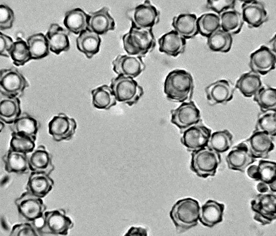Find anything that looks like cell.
<instances>
[{
	"label": "cell",
	"mask_w": 276,
	"mask_h": 236,
	"mask_svg": "<svg viewBox=\"0 0 276 236\" xmlns=\"http://www.w3.org/2000/svg\"><path fill=\"white\" fill-rule=\"evenodd\" d=\"M257 190L261 193L266 192L269 189L266 184L262 182H260L257 184Z\"/></svg>",
	"instance_id": "49"
},
{
	"label": "cell",
	"mask_w": 276,
	"mask_h": 236,
	"mask_svg": "<svg viewBox=\"0 0 276 236\" xmlns=\"http://www.w3.org/2000/svg\"><path fill=\"white\" fill-rule=\"evenodd\" d=\"M194 88L191 75L184 69H176L170 72L164 84V92L167 98L177 103L191 99Z\"/></svg>",
	"instance_id": "1"
},
{
	"label": "cell",
	"mask_w": 276,
	"mask_h": 236,
	"mask_svg": "<svg viewBox=\"0 0 276 236\" xmlns=\"http://www.w3.org/2000/svg\"><path fill=\"white\" fill-rule=\"evenodd\" d=\"M39 125L37 121L27 114H21L10 125L11 133L21 134L36 141Z\"/></svg>",
	"instance_id": "30"
},
{
	"label": "cell",
	"mask_w": 276,
	"mask_h": 236,
	"mask_svg": "<svg viewBox=\"0 0 276 236\" xmlns=\"http://www.w3.org/2000/svg\"><path fill=\"white\" fill-rule=\"evenodd\" d=\"M207 101L209 104H224L233 97L234 88L228 80L221 79L206 87L205 89Z\"/></svg>",
	"instance_id": "17"
},
{
	"label": "cell",
	"mask_w": 276,
	"mask_h": 236,
	"mask_svg": "<svg viewBox=\"0 0 276 236\" xmlns=\"http://www.w3.org/2000/svg\"><path fill=\"white\" fill-rule=\"evenodd\" d=\"M197 24L198 33L208 38L220 28V18L215 13H205L197 18Z\"/></svg>",
	"instance_id": "38"
},
{
	"label": "cell",
	"mask_w": 276,
	"mask_h": 236,
	"mask_svg": "<svg viewBox=\"0 0 276 236\" xmlns=\"http://www.w3.org/2000/svg\"><path fill=\"white\" fill-rule=\"evenodd\" d=\"M276 88L262 86L254 95L253 100L257 103L262 112L276 110Z\"/></svg>",
	"instance_id": "40"
},
{
	"label": "cell",
	"mask_w": 276,
	"mask_h": 236,
	"mask_svg": "<svg viewBox=\"0 0 276 236\" xmlns=\"http://www.w3.org/2000/svg\"><path fill=\"white\" fill-rule=\"evenodd\" d=\"M243 1L241 6L242 18L249 27L257 28L267 21V12L262 3L255 0Z\"/></svg>",
	"instance_id": "19"
},
{
	"label": "cell",
	"mask_w": 276,
	"mask_h": 236,
	"mask_svg": "<svg viewBox=\"0 0 276 236\" xmlns=\"http://www.w3.org/2000/svg\"><path fill=\"white\" fill-rule=\"evenodd\" d=\"M220 17L223 30L231 34H237L240 32L244 22L239 12L230 10L223 13Z\"/></svg>",
	"instance_id": "36"
},
{
	"label": "cell",
	"mask_w": 276,
	"mask_h": 236,
	"mask_svg": "<svg viewBox=\"0 0 276 236\" xmlns=\"http://www.w3.org/2000/svg\"><path fill=\"white\" fill-rule=\"evenodd\" d=\"M276 162L264 160L259 161L255 165V173L251 178L268 185L276 182Z\"/></svg>",
	"instance_id": "37"
},
{
	"label": "cell",
	"mask_w": 276,
	"mask_h": 236,
	"mask_svg": "<svg viewBox=\"0 0 276 236\" xmlns=\"http://www.w3.org/2000/svg\"><path fill=\"white\" fill-rule=\"evenodd\" d=\"M89 14L80 8H76L66 12L63 24L70 32L77 35L88 29Z\"/></svg>",
	"instance_id": "29"
},
{
	"label": "cell",
	"mask_w": 276,
	"mask_h": 236,
	"mask_svg": "<svg viewBox=\"0 0 276 236\" xmlns=\"http://www.w3.org/2000/svg\"><path fill=\"white\" fill-rule=\"evenodd\" d=\"M269 185L271 191L274 192H276V182Z\"/></svg>",
	"instance_id": "50"
},
{
	"label": "cell",
	"mask_w": 276,
	"mask_h": 236,
	"mask_svg": "<svg viewBox=\"0 0 276 236\" xmlns=\"http://www.w3.org/2000/svg\"><path fill=\"white\" fill-rule=\"evenodd\" d=\"M276 110L262 112L259 115L255 131L265 132L274 137H276Z\"/></svg>",
	"instance_id": "41"
},
{
	"label": "cell",
	"mask_w": 276,
	"mask_h": 236,
	"mask_svg": "<svg viewBox=\"0 0 276 236\" xmlns=\"http://www.w3.org/2000/svg\"><path fill=\"white\" fill-rule=\"evenodd\" d=\"M160 13L152 5L149 0L136 7L131 12L129 18L136 27L141 28H152L159 20Z\"/></svg>",
	"instance_id": "13"
},
{
	"label": "cell",
	"mask_w": 276,
	"mask_h": 236,
	"mask_svg": "<svg viewBox=\"0 0 276 236\" xmlns=\"http://www.w3.org/2000/svg\"><path fill=\"white\" fill-rule=\"evenodd\" d=\"M233 136L228 130L215 132L211 135L207 147L220 153L228 151L233 143Z\"/></svg>",
	"instance_id": "39"
},
{
	"label": "cell",
	"mask_w": 276,
	"mask_h": 236,
	"mask_svg": "<svg viewBox=\"0 0 276 236\" xmlns=\"http://www.w3.org/2000/svg\"><path fill=\"white\" fill-rule=\"evenodd\" d=\"M0 93L3 96L21 97L29 84L27 80L17 69H3L0 72Z\"/></svg>",
	"instance_id": "7"
},
{
	"label": "cell",
	"mask_w": 276,
	"mask_h": 236,
	"mask_svg": "<svg viewBox=\"0 0 276 236\" xmlns=\"http://www.w3.org/2000/svg\"><path fill=\"white\" fill-rule=\"evenodd\" d=\"M29 154L28 156L31 172H43L50 175L54 170L51 155L44 145L38 146Z\"/></svg>",
	"instance_id": "20"
},
{
	"label": "cell",
	"mask_w": 276,
	"mask_h": 236,
	"mask_svg": "<svg viewBox=\"0 0 276 236\" xmlns=\"http://www.w3.org/2000/svg\"><path fill=\"white\" fill-rule=\"evenodd\" d=\"M73 226L71 219L64 210L60 209L45 211L37 228L43 233L66 235Z\"/></svg>",
	"instance_id": "6"
},
{
	"label": "cell",
	"mask_w": 276,
	"mask_h": 236,
	"mask_svg": "<svg viewBox=\"0 0 276 236\" xmlns=\"http://www.w3.org/2000/svg\"><path fill=\"white\" fill-rule=\"evenodd\" d=\"M14 42L12 38L0 32V55L4 57H10V52Z\"/></svg>",
	"instance_id": "47"
},
{
	"label": "cell",
	"mask_w": 276,
	"mask_h": 236,
	"mask_svg": "<svg viewBox=\"0 0 276 236\" xmlns=\"http://www.w3.org/2000/svg\"><path fill=\"white\" fill-rule=\"evenodd\" d=\"M226 160L229 169L242 172L256 161L243 141L232 148L226 156Z\"/></svg>",
	"instance_id": "18"
},
{
	"label": "cell",
	"mask_w": 276,
	"mask_h": 236,
	"mask_svg": "<svg viewBox=\"0 0 276 236\" xmlns=\"http://www.w3.org/2000/svg\"><path fill=\"white\" fill-rule=\"evenodd\" d=\"M190 169L199 177L214 176L221 161L219 153L208 147L193 151Z\"/></svg>",
	"instance_id": "4"
},
{
	"label": "cell",
	"mask_w": 276,
	"mask_h": 236,
	"mask_svg": "<svg viewBox=\"0 0 276 236\" xmlns=\"http://www.w3.org/2000/svg\"><path fill=\"white\" fill-rule=\"evenodd\" d=\"M232 41L231 34L220 28L208 38L207 44L213 51L226 53L230 50Z\"/></svg>",
	"instance_id": "35"
},
{
	"label": "cell",
	"mask_w": 276,
	"mask_h": 236,
	"mask_svg": "<svg viewBox=\"0 0 276 236\" xmlns=\"http://www.w3.org/2000/svg\"><path fill=\"white\" fill-rule=\"evenodd\" d=\"M5 170L8 173H28L30 170L28 154L10 148L3 157Z\"/></svg>",
	"instance_id": "25"
},
{
	"label": "cell",
	"mask_w": 276,
	"mask_h": 236,
	"mask_svg": "<svg viewBox=\"0 0 276 236\" xmlns=\"http://www.w3.org/2000/svg\"><path fill=\"white\" fill-rule=\"evenodd\" d=\"M186 39L176 31L172 30L158 39L159 51L168 55L175 57L183 53L186 48Z\"/></svg>",
	"instance_id": "22"
},
{
	"label": "cell",
	"mask_w": 276,
	"mask_h": 236,
	"mask_svg": "<svg viewBox=\"0 0 276 236\" xmlns=\"http://www.w3.org/2000/svg\"><path fill=\"white\" fill-rule=\"evenodd\" d=\"M275 53L269 47L262 45L251 54L249 66L251 71L262 75H266L275 69Z\"/></svg>",
	"instance_id": "15"
},
{
	"label": "cell",
	"mask_w": 276,
	"mask_h": 236,
	"mask_svg": "<svg viewBox=\"0 0 276 236\" xmlns=\"http://www.w3.org/2000/svg\"><path fill=\"white\" fill-rule=\"evenodd\" d=\"M14 13L8 6L0 5V30L4 31L10 29L14 21Z\"/></svg>",
	"instance_id": "45"
},
{
	"label": "cell",
	"mask_w": 276,
	"mask_h": 236,
	"mask_svg": "<svg viewBox=\"0 0 276 236\" xmlns=\"http://www.w3.org/2000/svg\"><path fill=\"white\" fill-rule=\"evenodd\" d=\"M211 132L201 122L184 131L181 142L188 151L192 152L208 146Z\"/></svg>",
	"instance_id": "11"
},
{
	"label": "cell",
	"mask_w": 276,
	"mask_h": 236,
	"mask_svg": "<svg viewBox=\"0 0 276 236\" xmlns=\"http://www.w3.org/2000/svg\"><path fill=\"white\" fill-rule=\"evenodd\" d=\"M49 175L43 172H31L27 182L26 191L38 197H45L54 185V181Z\"/></svg>",
	"instance_id": "21"
},
{
	"label": "cell",
	"mask_w": 276,
	"mask_h": 236,
	"mask_svg": "<svg viewBox=\"0 0 276 236\" xmlns=\"http://www.w3.org/2000/svg\"><path fill=\"white\" fill-rule=\"evenodd\" d=\"M69 35L68 32L58 24H52L45 35L50 50L57 55L68 51L70 47Z\"/></svg>",
	"instance_id": "23"
},
{
	"label": "cell",
	"mask_w": 276,
	"mask_h": 236,
	"mask_svg": "<svg viewBox=\"0 0 276 236\" xmlns=\"http://www.w3.org/2000/svg\"><path fill=\"white\" fill-rule=\"evenodd\" d=\"M126 236H147V230L141 227L132 226L128 230L125 235Z\"/></svg>",
	"instance_id": "48"
},
{
	"label": "cell",
	"mask_w": 276,
	"mask_h": 236,
	"mask_svg": "<svg viewBox=\"0 0 276 236\" xmlns=\"http://www.w3.org/2000/svg\"><path fill=\"white\" fill-rule=\"evenodd\" d=\"M172 123L180 129L182 134L190 127L202 122L200 111L193 101L183 102L178 108L171 110Z\"/></svg>",
	"instance_id": "10"
},
{
	"label": "cell",
	"mask_w": 276,
	"mask_h": 236,
	"mask_svg": "<svg viewBox=\"0 0 276 236\" xmlns=\"http://www.w3.org/2000/svg\"><path fill=\"white\" fill-rule=\"evenodd\" d=\"M10 55L13 64L17 66H23L31 60L27 43L19 37L14 42Z\"/></svg>",
	"instance_id": "42"
},
{
	"label": "cell",
	"mask_w": 276,
	"mask_h": 236,
	"mask_svg": "<svg viewBox=\"0 0 276 236\" xmlns=\"http://www.w3.org/2000/svg\"><path fill=\"white\" fill-rule=\"evenodd\" d=\"M142 58L138 56L119 54L112 62L113 69L118 75L136 78L145 69Z\"/></svg>",
	"instance_id": "14"
},
{
	"label": "cell",
	"mask_w": 276,
	"mask_h": 236,
	"mask_svg": "<svg viewBox=\"0 0 276 236\" xmlns=\"http://www.w3.org/2000/svg\"><path fill=\"white\" fill-rule=\"evenodd\" d=\"M48 132L54 140L68 141L73 137L77 128V123L73 118L64 113L54 116L48 124Z\"/></svg>",
	"instance_id": "12"
},
{
	"label": "cell",
	"mask_w": 276,
	"mask_h": 236,
	"mask_svg": "<svg viewBox=\"0 0 276 236\" xmlns=\"http://www.w3.org/2000/svg\"><path fill=\"white\" fill-rule=\"evenodd\" d=\"M35 141L25 136L11 133L10 148L13 150L27 154L31 153L35 149Z\"/></svg>",
	"instance_id": "43"
},
{
	"label": "cell",
	"mask_w": 276,
	"mask_h": 236,
	"mask_svg": "<svg viewBox=\"0 0 276 236\" xmlns=\"http://www.w3.org/2000/svg\"><path fill=\"white\" fill-rule=\"evenodd\" d=\"M224 209L223 204L209 200L202 206L199 220L204 226L212 227L222 221Z\"/></svg>",
	"instance_id": "26"
},
{
	"label": "cell",
	"mask_w": 276,
	"mask_h": 236,
	"mask_svg": "<svg viewBox=\"0 0 276 236\" xmlns=\"http://www.w3.org/2000/svg\"><path fill=\"white\" fill-rule=\"evenodd\" d=\"M236 0H207V9L213 11L220 16L223 13L234 9Z\"/></svg>",
	"instance_id": "44"
},
{
	"label": "cell",
	"mask_w": 276,
	"mask_h": 236,
	"mask_svg": "<svg viewBox=\"0 0 276 236\" xmlns=\"http://www.w3.org/2000/svg\"><path fill=\"white\" fill-rule=\"evenodd\" d=\"M262 85L259 75L251 71L241 76L236 82L235 87L244 96L248 98L254 95Z\"/></svg>",
	"instance_id": "32"
},
{
	"label": "cell",
	"mask_w": 276,
	"mask_h": 236,
	"mask_svg": "<svg viewBox=\"0 0 276 236\" xmlns=\"http://www.w3.org/2000/svg\"><path fill=\"white\" fill-rule=\"evenodd\" d=\"M92 103L95 108L99 109L109 110L117 104V100L110 87L104 84L91 91Z\"/></svg>",
	"instance_id": "33"
},
{
	"label": "cell",
	"mask_w": 276,
	"mask_h": 236,
	"mask_svg": "<svg viewBox=\"0 0 276 236\" xmlns=\"http://www.w3.org/2000/svg\"><path fill=\"white\" fill-rule=\"evenodd\" d=\"M110 87L117 101L129 106L137 103L144 94L143 87L136 81L122 75L112 78Z\"/></svg>",
	"instance_id": "5"
},
{
	"label": "cell",
	"mask_w": 276,
	"mask_h": 236,
	"mask_svg": "<svg viewBox=\"0 0 276 236\" xmlns=\"http://www.w3.org/2000/svg\"><path fill=\"white\" fill-rule=\"evenodd\" d=\"M197 19L194 14H181L174 17L172 25L174 30L185 39H191L199 33Z\"/></svg>",
	"instance_id": "27"
},
{
	"label": "cell",
	"mask_w": 276,
	"mask_h": 236,
	"mask_svg": "<svg viewBox=\"0 0 276 236\" xmlns=\"http://www.w3.org/2000/svg\"><path fill=\"white\" fill-rule=\"evenodd\" d=\"M124 49L129 55L144 57L155 49L156 41L152 28H143L131 23L129 32L122 37Z\"/></svg>",
	"instance_id": "2"
},
{
	"label": "cell",
	"mask_w": 276,
	"mask_h": 236,
	"mask_svg": "<svg viewBox=\"0 0 276 236\" xmlns=\"http://www.w3.org/2000/svg\"><path fill=\"white\" fill-rule=\"evenodd\" d=\"M101 43L98 35L88 29L81 32L76 39L78 49L88 59L99 51Z\"/></svg>",
	"instance_id": "28"
},
{
	"label": "cell",
	"mask_w": 276,
	"mask_h": 236,
	"mask_svg": "<svg viewBox=\"0 0 276 236\" xmlns=\"http://www.w3.org/2000/svg\"><path fill=\"white\" fill-rule=\"evenodd\" d=\"M200 207L198 201L191 198L178 200L170 212V216L177 231L182 233L197 226Z\"/></svg>",
	"instance_id": "3"
},
{
	"label": "cell",
	"mask_w": 276,
	"mask_h": 236,
	"mask_svg": "<svg viewBox=\"0 0 276 236\" xmlns=\"http://www.w3.org/2000/svg\"><path fill=\"white\" fill-rule=\"evenodd\" d=\"M109 9L104 7L100 10L90 13L88 29L98 35H102L109 31L114 30V19L109 13Z\"/></svg>",
	"instance_id": "24"
},
{
	"label": "cell",
	"mask_w": 276,
	"mask_h": 236,
	"mask_svg": "<svg viewBox=\"0 0 276 236\" xmlns=\"http://www.w3.org/2000/svg\"><path fill=\"white\" fill-rule=\"evenodd\" d=\"M273 138L265 132L254 131L248 139L243 141L254 158L267 159L270 152L274 148Z\"/></svg>",
	"instance_id": "16"
},
{
	"label": "cell",
	"mask_w": 276,
	"mask_h": 236,
	"mask_svg": "<svg viewBox=\"0 0 276 236\" xmlns=\"http://www.w3.org/2000/svg\"><path fill=\"white\" fill-rule=\"evenodd\" d=\"M27 42L31 59L38 60L48 56L49 46L48 40L41 33L34 34L27 39Z\"/></svg>",
	"instance_id": "34"
},
{
	"label": "cell",
	"mask_w": 276,
	"mask_h": 236,
	"mask_svg": "<svg viewBox=\"0 0 276 236\" xmlns=\"http://www.w3.org/2000/svg\"><path fill=\"white\" fill-rule=\"evenodd\" d=\"M255 212L254 219L263 226L270 224L276 219V195L258 194L251 202Z\"/></svg>",
	"instance_id": "9"
},
{
	"label": "cell",
	"mask_w": 276,
	"mask_h": 236,
	"mask_svg": "<svg viewBox=\"0 0 276 236\" xmlns=\"http://www.w3.org/2000/svg\"><path fill=\"white\" fill-rule=\"evenodd\" d=\"M42 199L26 191L15 199L14 203L20 215L34 223L41 219L46 211Z\"/></svg>",
	"instance_id": "8"
},
{
	"label": "cell",
	"mask_w": 276,
	"mask_h": 236,
	"mask_svg": "<svg viewBox=\"0 0 276 236\" xmlns=\"http://www.w3.org/2000/svg\"><path fill=\"white\" fill-rule=\"evenodd\" d=\"M40 235L36 228L28 222L15 224L12 227L10 234L11 236H39Z\"/></svg>",
	"instance_id": "46"
},
{
	"label": "cell",
	"mask_w": 276,
	"mask_h": 236,
	"mask_svg": "<svg viewBox=\"0 0 276 236\" xmlns=\"http://www.w3.org/2000/svg\"><path fill=\"white\" fill-rule=\"evenodd\" d=\"M5 97L0 100V120L10 125L21 114L20 101L19 98Z\"/></svg>",
	"instance_id": "31"
}]
</instances>
